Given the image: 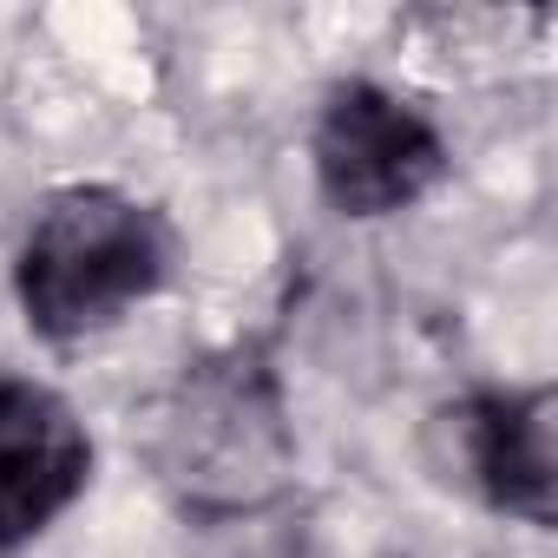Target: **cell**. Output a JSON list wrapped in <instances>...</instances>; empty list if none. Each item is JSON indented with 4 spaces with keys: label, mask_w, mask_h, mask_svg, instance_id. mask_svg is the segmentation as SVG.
<instances>
[{
    "label": "cell",
    "mask_w": 558,
    "mask_h": 558,
    "mask_svg": "<svg viewBox=\"0 0 558 558\" xmlns=\"http://www.w3.org/2000/svg\"><path fill=\"white\" fill-rule=\"evenodd\" d=\"M151 466L184 512L236 519L296 480V434L263 355L197 362L151 414Z\"/></svg>",
    "instance_id": "obj_1"
},
{
    "label": "cell",
    "mask_w": 558,
    "mask_h": 558,
    "mask_svg": "<svg viewBox=\"0 0 558 558\" xmlns=\"http://www.w3.org/2000/svg\"><path fill=\"white\" fill-rule=\"evenodd\" d=\"M171 236L158 210L112 184H73L40 204V217L21 236L14 290L27 323L47 342H80L112 329L132 303H145L165 283Z\"/></svg>",
    "instance_id": "obj_2"
},
{
    "label": "cell",
    "mask_w": 558,
    "mask_h": 558,
    "mask_svg": "<svg viewBox=\"0 0 558 558\" xmlns=\"http://www.w3.org/2000/svg\"><path fill=\"white\" fill-rule=\"evenodd\" d=\"M93 440L40 381H0V551L40 538L86 486Z\"/></svg>",
    "instance_id": "obj_4"
},
{
    "label": "cell",
    "mask_w": 558,
    "mask_h": 558,
    "mask_svg": "<svg viewBox=\"0 0 558 558\" xmlns=\"http://www.w3.org/2000/svg\"><path fill=\"white\" fill-rule=\"evenodd\" d=\"M551 414H558L551 388L473 395L447 414L460 434L466 480L486 493V506H499L525 525H551V480H558L551 473Z\"/></svg>",
    "instance_id": "obj_5"
},
{
    "label": "cell",
    "mask_w": 558,
    "mask_h": 558,
    "mask_svg": "<svg viewBox=\"0 0 558 558\" xmlns=\"http://www.w3.org/2000/svg\"><path fill=\"white\" fill-rule=\"evenodd\" d=\"M447 171L440 132L388 86L349 80L316 119V178L342 217H395Z\"/></svg>",
    "instance_id": "obj_3"
}]
</instances>
